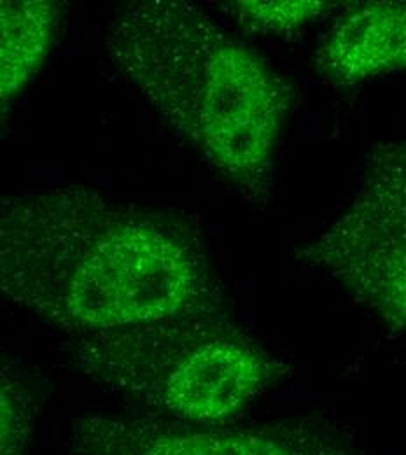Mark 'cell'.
Masks as SVG:
<instances>
[{
  "instance_id": "obj_3",
  "label": "cell",
  "mask_w": 406,
  "mask_h": 455,
  "mask_svg": "<svg viewBox=\"0 0 406 455\" xmlns=\"http://www.w3.org/2000/svg\"><path fill=\"white\" fill-rule=\"evenodd\" d=\"M68 354L95 382L202 427L232 424L292 371L227 312L77 337Z\"/></svg>"
},
{
  "instance_id": "obj_8",
  "label": "cell",
  "mask_w": 406,
  "mask_h": 455,
  "mask_svg": "<svg viewBox=\"0 0 406 455\" xmlns=\"http://www.w3.org/2000/svg\"><path fill=\"white\" fill-rule=\"evenodd\" d=\"M331 9L328 2L296 0V2H252L240 0L230 4L233 18L251 32L290 34Z\"/></svg>"
},
{
  "instance_id": "obj_1",
  "label": "cell",
  "mask_w": 406,
  "mask_h": 455,
  "mask_svg": "<svg viewBox=\"0 0 406 455\" xmlns=\"http://www.w3.org/2000/svg\"><path fill=\"white\" fill-rule=\"evenodd\" d=\"M0 289L72 339L227 312L189 223L84 186L2 202Z\"/></svg>"
},
{
  "instance_id": "obj_6",
  "label": "cell",
  "mask_w": 406,
  "mask_h": 455,
  "mask_svg": "<svg viewBox=\"0 0 406 455\" xmlns=\"http://www.w3.org/2000/svg\"><path fill=\"white\" fill-rule=\"evenodd\" d=\"M319 74L337 88L406 70V0L357 2L330 28Z\"/></svg>"
},
{
  "instance_id": "obj_9",
  "label": "cell",
  "mask_w": 406,
  "mask_h": 455,
  "mask_svg": "<svg viewBox=\"0 0 406 455\" xmlns=\"http://www.w3.org/2000/svg\"><path fill=\"white\" fill-rule=\"evenodd\" d=\"M36 429V401L11 373L2 371L0 455H25Z\"/></svg>"
},
{
  "instance_id": "obj_5",
  "label": "cell",
  "mask_w": 406,
  "mask_h": 455,
  "mask_svg": "<svg viewBox=\"0 0 406 455\" xmlns=\"http://www.w3.org/2000/svg\"><path fill=\"white\" fill-rule=\"evenodd\" d=\"M65 449L72 455H366L328 420L294 417L252 426H187L156 417L79 415Z\"/></svg>"
},
{
  "instance_id": "obj_7",
  "label": "cell",
  "mask_w": 406,
  "mask_h": 455,
  "mask_svg": "<svg viewBox=\"0 0 406 455\" xmlns=\"http://www.w3.org/2000/svg\"><path fill=\"white\" fill-rule=\"evenodd\" d=\"M60 9L43 0L0 4V97L11 104L37 76L52 52Z\"/></svg>"
},
{
  "instance_id": "obj_2",
  "label": "cell",
  "mask_w": 406,
  "mask_h": 455,
  "mask_svg": "<svg viewBox=\"0 0 406 455\" xmlns=\"http://www.w3.org/2000/svg\"><path fill=\"white\" fill-rule=\"evenodd\" d=\"M106 50L212 171L249 200H268L292 90L265 58L182 0L121 5Z\"/></svg>"
},
{
  "instance_id": "obj_4",
  "label": "cell",
  "mask_w": 406,
  "mask_h": 455,
  "mask_svg": "<svg viewBox=\"0 0 406 455\" xmlns=\"http://www.w3.org/2000/svg\"><path fill=\"white\" fill-rule=\"evenodd\" d=\"M298 259L406 333V137L373 148L344 209Z\"/></svg>"
}]
</instances>
